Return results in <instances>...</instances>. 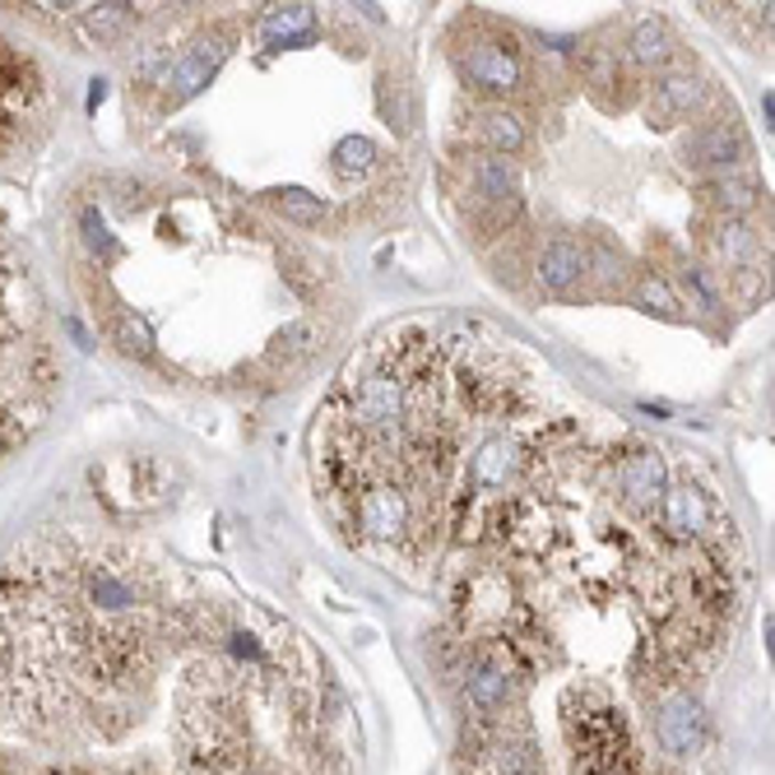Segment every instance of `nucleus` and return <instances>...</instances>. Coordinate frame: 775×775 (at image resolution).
Listing matches in <instances>:
<instances>
[{"label":"nucleus","mask_w":775,"mask_h":775,"mask_svg":"<svg viewBox=\"0 0 775 775\" xmlns=\"http://www.w3.org/2000/svg\"><path fill=\"white\" fill-rule=\"evenodd\" d=\"M130 10H136V6H88L84 10V24H88V33H94L98 42H112L130 24Z\"/></svg>","instance_id":"13"},{"label":"nucleus","mask_w":775,"mask_h":775,"mask_svg":"<svg viewBox=\"0 0 775 775\" xmlns=\"http://www.w3.org/2000/svg\"><path fill=\"white\" fill-rule=\"evenodd\" d=\"M711 88L697 71H669L650 84V98H646V117L655 126H674V121H688L692 112H701Z\"/></svg>","instance_id":"5"},{"label":"nucleus","mask_w":775,"mask_h":775,"mask_svg":"<svg viewBox=\"0 0 775 775\" xmlns=\"http://www.w3.org/2000/svg\"><path fill=\"white\" fill-rule=\"evenodd\" d=\"M260 33H265V42H298V37H312V33H316V10H312V6H275V10H265Z\"/></svg>","instance_id":"10"},{"label":"nucleus","mask_w":775,"mask_h":775,"mask_svg":"<svg viewBox=\"0 0 775 775\" xmlns=\"http://www.w3.org/2000/svg\"><path fill=\"white\" fill-rule=\"evenodd\" d=\"M682 153H688L692 168H711V172L729 176V168H739L743 159H752V144L743 136L739 117L729 112V117H715V121H701L688 136V144H682Z\"/></svg>","instance_id":"3"},{"label":"nucleus","mask_w":775,"mask_h":775,"mask_svg":"<svg viewBox=\"0 0 775 775\" xmlns=\"http://www.w3.org/2000/svg\"><path fill=\"white\" fill-rule=\"evenodd\" d=\"M674 52H678V37L664 19H646V24H636L627 37V61L641 65V71H664V65L674 61Z\"/></svg>","instance_id":"8"},{"label":"nucleus","mask_w":775,"mask_h":775,"mask_svg":"<svg viewBox=\"0 0 775 775\" xmlns=\"http://www.w3.org/2000/svg\"><path fill=\"white\" fill-rule=\"evenodd\" d=\"M474 136L488 144V153L506 159V153L525 149V121L506 107H483V112H474Z\"/></svg>","instance_id":"9"},{"label":"nucleus","mask_w":775,"mask_h":775,"mask_svg":"<svg viewBox=\"0 0 775 775\" xmlns=\"http://www.w3.org/2000/svg\"><path fill=\"white\" fill-rule=\"evenodd\" d=\"M228 52H233V29H209L205 37H195L191 47L168 65V75L159 79V84H163V98H168L172 107L186 103V98H195V94H201V88L218 75V65L228 61Z\"/></svg>","instance_id":"2"},{"label":"nucleus","mask_w":775,"mask_h":775,"mask_svg":"<svg viewBox=\"0 0 775 775\" xmlns=\"http://www.w3.org/2000/svg\"><path fill=\"white\" fill-rule=\"evenodd\" d=\"M585 270H590V251L571 237H552L535 260V279L543 283V293H567V288L585 279Z\"/></svg>","instance_id":"6"},{"label":"nucleus","mask_w":775,"mask_h":775,"mask_svg":"<svg viewBox=\"0 0 775 775\" xmlns=\"http://www.w3.org/2000/svg\"><path fill=\"white\" fill-rule=\"evenodd\" d=\"M451 56H455L460 79L470 88H478V94H493V98L516 94V88H525V79H529L525 52L506 33H470V42H460Z\"/></svg>","instance_id":"1"},{"label":"nucleus","mask_w":775,"mask_h":775,"mask_svg":"<svg viewBox=\"0 0 775 775\" xmlns=\"http://www.w3.org/2000/svg\"><path fill=\"white\" fill-rule=\"evenodd\" d=\"M757 182H747V176H715L711 186H706V205H715L724 218L734 214H747L752 205H757Z\"/></svg>","instance_id":"11"},{"label":"nucleus","mask_w":775,"mask_h":775,"mask_svg":"<svg viewBox=\"0 0 775 775\" xmlns=\"http://www.w3.org/2000/svg\"><path fill=\"white\" fill-rule=\"evenodd\" d=\"M275 205H279L288 218H298V224H321V218H325V209H321L306 191H283Z\"/></svg>","instance_id":"14"},{"label":"nucleus","mask_w":775,"mask_h":775,"mask_svg":"<svg viewBox=\"0 0 775 775\" xmlns=\"http://www.w3.org/2000/svg\"><path fill=\"white\" fill-rule=\"evenodd\" d=\"M655 739L664 752H674V757H692L701 752L706 743V715L701 706L692 701V692H664L655 701Z\"/></svg>","instance_id":"4"},{"label":"nucleus","mask_w":775,"mask_h":775,"mask_svg":"<svg viewBox=\"0 0 775 775\" xmlns=\"http://www.w3.org/2000/svg\"><path fill=\"white\" fill-rule=\"evenodd\" d=\"M372 163H376V144H372V140L348 136V140L335 144V176H344V182H353V176L372 172Z\"/></svg>","instance_id":"12"},{"label":"nucleus","mask_w":775,"mask_h":775,"mask_svg":"<svg viewBox=\"0 0 775 775\" xmlns=\"http://www.w3.org/2000/svg\"><path fill=\"white\" fill-rule=\"evenodd\" d=\"M52 775H56V771H52Z\"/></svg>","instance_id":"16"},{"label":"nucleus","mask_w":775,"mask_h":775,"mask_svg":"<svg viewBox=\"0 0 775 775\" xmlns=\"http://www.w3.org/2000/svg\"><path fill=\"white\" fill-rule=\"evenodd\" d=\"M641 302H646V306H659V312H669V316H678V298L669 293V283H664V279H641Z\"/></svg>","instance_id":"15"},{"label":"nucleus","mask_w":775,"mask_h":775,"mask_svg":"<svg viewBox=\"0 0 775 775\" xmlns=\"http://www.w3.org/2000/svg\"><path fill=\"white\" fill-rule=\"evenodd\" d=\"M470 182H474V195L483 205H493L497 214L516 209L520 205V191H516V168L497 159V153H478L470 163Z\"/></svg>","instance_id":"7"}]
</instances>
